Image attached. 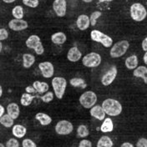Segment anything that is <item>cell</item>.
<instances>
[{"mask_svg":"<svg viewBox=\"0 0 147 147\" xmlns=\"http://www.w3.org/2000/svg\"><path fill=\"white\" fill-rule=\"evenodd\" d=\"M137 147H147V139L146 138H140L136 143Z\"/></svg>","mask_w":147,"mask_h":147,"instance_id":"obj_38","label":"cell"},{"mask_svg":"<svg viewBox=\"0 0 147 147\" xmlns=\"http://www.w3.org/2000/svg\"><path fill=\"white\" fill-rule=\"evenodd\" d=\"M114 129V123L110 118H105L100 126V130L103 133L111 132Z\"/></svg>","mask_w":147,"mask_h":147,"instance_id":"obj_24","label":"cell"},{"mask_svg":"<svg viewBox=\"0 0 147 147\" xmlns=\"http://www.w3.org/2000/svg\"><path fill=\"white\" fill-rule=\"evenodd\" d=\"M3 2H4L5 3H14L16 0H2Z\"/></svg>","mask_w":147,"mask_h":147,"instance_id":"obj_44","label":"cell"},{"mask_svg":"<svg viewBox=\"0 0 147 147\" xmlns=\"http://www.w3.org/2000/svg\"><path fill=\"white\" fill-rule=\"evenodd\" d=\"M22 146L24 147H36V144L30 139H24L22 142Z\"/></svg>","mask_w":147,"mask_h":147,"instance_id":"obj_36","label":"cell"},{"mask_svg":"<svg viewBox=\"0 0 147 147\" xmlns=\"http://www.w3.org/2000/svg\"><path fill=\"white\" fill-rule=\"evenodd\" d=\"M0 124L5 128H11L14 125V119H13L9 114H3L0 117Z\"/></svg>","mask_w":147,"mask_h":147,"instance_id":"obj_22","label":"cell"},{"mask_svg":"<svg viewBox=\"0 0 147 147\" xmlns=\"http://www.w3.org/2000/svg\"><path fill=\"white\" fill-rule=\"evenodd\" d=\"M23 66L25 69H29L33 66L35 62V57L31 54H24L23 55Z\"/></svg>","mask_w":147,"mask_h":147,"instance_id":"obj_26","label":"cell"},{"mask_svg":"<svg viewBox=\"0 0 147 147\" xmlns=\"http://www.w3.org/2000/svg\"><path fill=\"white\" fill-rule=\"evenodd\" d=\"M73 130V124L69 120H60L55 125V131L59 136H68Z\"/></svg>","mask_w":147,"mask_h":147,"instance_id":"obj_9","label":"cell"},{"mask_svg":"<svg viewBox=\"0 0 147 147\" xmlns=\"http://www.w3.org/2000/svg\"><path fill=\"white\" fill-rule=\"evenodd\" d=\"M97 102V95L94 91L88 90L83 93L80 97V103L84 108L90 109Z\"/></svg>","mask_w":147,"mask_h":147,"instance_id":"obj_7","label":"cell"},{"mask_svg":"<svg viewBox=\"0 0 147 147\" xmlns=\"http://www.w3.org/2000/svg\"><path fill=\"white\" fill-rule=\"evenodd\" d=\"M4 112H5V109H4V107H3L2 105H0V117L4 114Z\"/></svg>","mask_w":147,"mask_h":147,"instance_id":"obj_43","label":"cell"},{"mask_svg":"<svg viewBox=\"0 0 147 147\" xmlns=\"http://www.w3.org/2000/svg\"><path fill=\"white\" fill-rule=\"evenodd\" d=\"M77 135L80 138L87 137L90 135V130L87 128L86 125H80L78 128H77Z\"/></svg>","mask_w":147,"mask_h":147,"instance_id":"obj_31","label":"cell"},{"mask_svg":"<svg viewBox=\"0 0 147 147\" xmlns=\"http://www.w3.org/2000/svg\"><path fill=\"white\" fill-rule=\"evenodd\" d=\"M113 0H99L100 3H105V2H112Z\"/></svg>","mask_w":147,"mask_h":147,"instance_id":"obj_46","label":"cell"},{"mask_svg":"<svg viewBox=\"0 0 147 147\" xmlns=\"http://www.w3.org/2000/svg\"><path fill=\"white\" fill-rule=\"evenodd\" d=\"M38 69L41 71L43 77H45L46 79H49V78L53 77V75L55 74L54 65L52 63H50L49 61H45V62L39 63Z\"/></svg>","mask_w":147,"mask_h":147,"instance_id":"obj_11","label":"cell"},{"mask_svg":"<svg viewBox=\"0 0 147 147\" xmlns=\"http://www.w3.org/2000/svg\"><path fill=\"white\" fill-rule=\"evenodd\" d=\"M52 87L55 96L61 100L64 95L67 87V81L63 77H55L52 80Z\"/></svg>","mask_w":147,"mask_h":147,"instance_id":"obj_3","label":"cell"},{"mask_svg":"<svg viewBox=\"0 0 147 147\" xmlns=\"http://www.w3.org/2000/svg\"><path fill=\"white\" fill-rule=\"evenodd\" d=\"M27 133V129L22 125H13L12 127V134L18 139H21L25 136Z\"/></svg>","mask_w":147,"mask_h":147,"instance_id":"obj_17","label":"cell"},{"mask_svg":"<svg viewBox=\"0 0 147 147\" xmlns=\"http://www.w3.org/2000/svg\"><path fill=\"white\" fill-rule=\"evenodd\" d=\"M7 113L13 119H18L20 114V109L18 104L16 103H10L7 106Z\"/></svg>","mask_w":147,"mask_h":147,"instance_id":"obj_18","label":"cell"},{"mask_svg":"<svg viewBox=\"0 0 147 147\" xmlns=\"http://www.w3.org/2000/svg\"><path fill=\"white\" fill-rule=\"evenodd\" d=\"M2 95H3V88H2V86L0 85V98L2 97Z\"/></svg>","mask_w":147,"mask_h":147,"instance_id":"obj_47","label":"cell"},{"mask_svg":"<svg viewBox=\"0 0 147 147\" xmlns=\"http://www.w3.org/2000/svg\"><path fill=\"white\" fill-rule=\"evenodd\" d=\"M83 2H84V3H91L93 0H82Z\"/></svg>","mask_w":147,"mask_h":147,"instance_id":"obj_49","label":"cell"},{"mask_svg":"<svg viewBox=\"0 0 147 147\" xmlns=\"http://www.w3.org/2000/svg\"><path fill=\"white\" fill-rule=\"evenodd\" d=\"M133 75L136 78L143 79L144 83L147 84V67L145 66H137L133 72Z\"/></svg>","mask_w":147,"mask_h":147,"instance_id":"obj_19","label":"cell"},{"mask_svg":"<svg viewBox=\"0 0 147 147\" xmlns=\"http://www.w3.org/2000/svg\"><path fill=\"white\" fill-rule=\"evenodd\" d=\"M79 146L80 147H92V143L89 140H85L84 139L82 140L80 144H79Z\"/></svg>","mask_w":147,"mask_h":147,"instance_id":"obj_39","label":"cell"},{"mask_svg":"<svg viewBox=\"0 0 147 147\" xmlns=\"http://www.w3.org/2000/svg\"><path fill=\"white\" fill-rule=\"evenodd\" d=\"M53 9L58 17H64L67 11L66 0H55L53 3Z\"/></svg>","mask_w":147,"mask_h":147,"instance_id":"obj_12","label":"cell"},{"mask_svg":"<svg viewBox=\"0 0 147 147\" xmlns=\"http://www.w3.org/2000/svg\"><path fill=\"white\" fill-rule=\"evenodd\" d=\"M23 3L28 8L35 9L39 4V0H23Z\"/></svg>","mask_w":147,"mask_h":147,"instance_id":"obj_34","label":"cell"},{"mask_svg":"<svg viewBox=\"0 0 147 147\" xmlns=\"http://www.w3.org/2000/svg\"><path fill=\"white\" fill-rule=\"evenodd\" d=\"M113 146H114V143L112 140L107 136H101L97 143V147H112Z\"/></svg>","mask_w":147,"mask_h":147,"instance_id":"obj_28","label":"cell"},{"mask_svg":"<svg viewBox=\"0 0 147 147\" xmlns=\"http://www.w3.org/2000/svg\"><path fill=\"white\" fill-rule=\"evenodd\" d=\"M35 119L40 123L41 125H44V126L49 125L51 124V122H52V118H51L49 115L45 114V113H43V112H39V113L36 114Z\"/></svg>","mask_w":147,"mask_h":147,"instance_id":"obj_20","label":"cell"},{"mask_svg":"<svg viewBox=\"0 0 147 147\" xmlns=\"http://www.w3.org/2000/svg\"><path fill=\"white\" fill-rule=\"evenodd\" d=\"M134 146L131 144V143H129V142H125V143H123L121 145V147H133Z\"/></svg>","mask_w":147,"mask_h":147,"instance_id":"obj_42","label":"cell"},{"mask_svg":"<svg viewBox=\"0 0 147 147\" xmlns=\"http://www.w3.org/2000/svg\"><path fill=\"white\" fill-rule=\"evenodd\" d=\"M34 95H33L32 94L29 93H24L22 94L21 99H20V103L23 106H28L31 105V103L33 102V100L34 99Z\"/></svg>","mask_w":147,"mask_h":147,"instance_id":"obj_27","label":"cell"},{"mask_svg":"<svg viewBox=\"0 0 147 147\" xmlns=\"http://www.w3.org/2000/svg\"><path fill=\"white\" fill-rule=\"evenodd\" d=\"M82 58V53L77 47H71L68 53H67V59L70 62H77Z\"/></svg>","mask_w":147,"mask_h":147,"instance_id":"obj_15","label":"cell"},{"mask_svg":"<svg viewBox=\"0 0 147 147\" xmlns=\"http://www.w3.org/2000/svg\"><path fill=\"white\" fill-rule=\"evenodd\" d=\"M54 95H55V93L51 91H47L45 93V94H43L41 96V100L45 103H49L54 100Z\"/></svg>","mask_w":147,"mask_h":147,"instance_id":"obj_33","label":"cell"},{"mask_svg":"<svg viewBox=\"0 0 147 147\" xmlns=\"http://www.w3.org/2000/svg\"><path fill=\"white\" fill-rule=\"evenodd\" d=\"M117 73H118L117 68L115 66H112L110 69L102 76V78H101L102 84L105 86H108V85L111 84L115 80V78L117 76Z\"/></svg>","mask_w":147,"mask_h":147,"instance_id":"obj_10","label":"cell"},{"mask_svg":"<svg viewBox=\"0 0 147 147\" xmlns=\"http://www.w3.org/2000/svg\"><path fill=\"white\" fill-rule=\"evenodd\" d=\"M76 25L78 28L81 31H84L88 29L90 26V17L86 14H81L80 15L77 20H76Z\"/></svg>","mask_w":147,"mask_h":147,"instance_id":"obj_14","label":"cell"},{"mask_svg":"<svg viewBox=\"0 0 147 147\" xmlns=\"http://www.w3.org/2000/svg\"><path fill=\"white\" fill-rule=\"evenodd\" d=\"M25 45L28 49H34L38 55H41L45 53V48L43 46L40 38L38 35L33 34L28 37L25 42Z\"/></svg>","mask_w":147,"mask_h":147,"instance_id":"obj_6","label":"cell"},{"mask_svg":"<svg viewBox=\"0 0 147 147\" xmlns=\"http://www.w3.org/2000/svg\"><path fill=\"white\" fill-rule=\"evenodd\" d=\"M90 114L92 117L97 119L98 120H104V119L105 118V115H106L105 110H103L102 106L95 105L90 108Z\"/></svg>","mask_w":147,"mask_h":147,"instance_id":"obj_16","label":"cell"},{"mask_svg":"<svg viewBox=\"0 0 147 147\" xmlns=\"http://www.w3.org/2000/svg\"><path fill=\"white\" fill-rule=\"evenodd\" d=\"M69 84L73 86V87H76V88H81V89H84L87 86V84L85 82L84 80H83L81 78H73L70 80Z\"/></svg>","mask_w":147,"mask_h":147,"instance_id":"obj_29","label":"cell"},{"mask_svg":"<svg viewBox=\"0 0 147 147\" xmlns=\"http://www.w3.org/2000/svg\"><path fill=\"white\" fill-rule=\"evenodd\" d=\"M9 38V32L6 28H0V41L6 40Z\"/></svg>","mask_w":147,"mask_h":147,"instance_id":"obj_37","label":"cell"},{"mask_svg":"<svg viewBox=\"0 0 147 147\" xmlns=\"http://www.w3.org/2000/svg\"><path fill=\"white\" fill-rule=\"evenodd\" d=\"M25 91L27 92V93H29V94H32L37 93V91L35 90V89L34 88L33 85H32V86H27V87L25 88Z\"/></svg>","mask_w":147,"mask_h":147,"instance_id":"obj_40","label":"cell"},{"mask_svg":"<svg viewBox=\"0 0 147 147\" xmlns=\"http://www.w3.org/2000/svg\"><path fill=\"white\" fill-rule=\"evenodd\" d=\"M130 17L133 20L136 22H141L143 21L147 16L146 9L144 7L143 4L140 3H135L130 6L129 9Z\"/></svg>","mask_w":147,"mask_h":147,"instance_id":"obj_2","label":"cell"},{"mask_svg":"<svg viewBox=\"0 0 147 147\" xmlns=\"http://www.w3.org/2000/svg\"><path fill=\"white\" fill-rule=\"evenodd\" d=\"M90 38L93 41L100 43L101 45L105 48H110L113 45V39L109 35L102 33L97 29L92 30L90 33Z\"/></svg>","mask_w":147,"mask_h":147,"instance_id":"obj_4","label":"cell"},{"mask_svg":"<svg viewBox=\"0 0 147 147\" xmlns=\"http://www.w3.org/2000/svg\"><path fill=\"white\" fill-rule=\"evenodd\" d=\"M102 108L105 114L110 116H118L122 112V105L119 101L115 99H106L102 103Z\"/></svg>","mask_w":147,"mask_h":147,"instance_id":"obj_1","label":"cell"},{"mask_svg":"<svg viewBox=\"0 0 147 147\" xmlns=\"http://www.w3.org/2000/svg\"><path fill=\"white\" fill-rule=\"evenodd\" d=\"M143 60H144V63H145L146 64H147V51H146V54L144 55Z\"/></svg>","mask_w":147,"mask_h":147,"instance_id":"obj_45","label":"cell"},{"mask_svg":"<svg viewBox=\"0 0 147 147\" xmlns=\"http://www.w3.org/2000/svg\"><path fill=\"white\" fill-rule=\"evenodd\" d=\"M2 49H3V44H2V41H0V53L2 52Z\"/></svg>","mask_w":147,"mask_h":147,"instance_id":"obj_48","label":"cell"},{"mask_svg":"<svg viewBox=\"0 0 147 147\" xmlns=\"http://www.w3.org/2000/svg\"><path fill=\"white\" fill-rule=\"evenodd\" d=\"M28 27L27 21L23 18H13L9 22V28L13 31H22Z\"/></svg>","mask_w":147,"mask_h":147,"instance_id":"obj_13","label":"cell"},{"mask_svg":"<svg viewBox=\"0 0 147 147\" xmlns=\"http://www.w3.org/2000/svg\"><path fill=\"white\" fill-rule=\"evenodd\" d=\"M0 147H4V145L2 144V143H0Z\"/></svg>","mask_w":147,"mask_h":147,"instance_id":"obj_50","label":"cell"},{"mask_svg":"<svg viewBox=\"0 0 147 147\" xmlns=\"http://www.w3.org/2000/svg\"><path fill=\"white\" fill-rule=\"evenodd\" d=\"M66 40H67V37L63 32H57L53 34L51 36V41L55 45H63L66 42Z\"/></svg>","mask_w":147,"mask_h":147,"instance_id":"obj_21","label":"cell"},{"mask_svg":"<svg viewBox=\"0 0 147 147\" xmlns=\"http://www.w3.org/2000/svg\"><path fill=\"white\" fill-rule=\"evenodd\" d=\"M138 57L136 55H130L125 59V64L128 69H135L138 66Z\"/></svg>","mask_w":147,"mask_h":147,"instance_id":"obj_23","label":"cell"},{"mask_svg":"<svg viewBox=\"0 0 147 147\" xmlns=\"http://www.w3.org/2000/svg\"><path fill=\"white\" fill-rule=\"evenodd\" d=\"M129 47V43L127 40H120L111 46L110 55L112 58H119L125 55Z\"/></svg>","mask_w":147,"mask_h":147,"instance_id":"obj_5","label":"cell"},{"mask_svg":"<svg viewBox=\"0 0 147 147\" xmlns=\"http://www.w3.org/2000/svg\"><path fill=\"white\" fill-rule=\"evenodd\" d=\"M12 15L14 18H23L24 16V8L20 5L15 6L12 9Z\"/></svg>","mask_w":147,"mask_h":147,"instance_id":"obj_30","label":"cell"},{"mask_svg":"<svg viewBox=\"0 0 147 147\" xmlns=\"http://www.w3.org/2000/svg\"><path fill=\"white\" fill-rule=\"evenodd\" d=\"M101 56L95 52L87 54L82 58V64L87 68H95L101 64Z\"/></svg>","mask_w":147,"mask_h":147,"instance_id":"obj_8","label":"cell"},{"mask_svg":"<svg viewBox=\"0 0 147 147\" xmlns=\"http://www.w3.org/2000/svg\"><path fill=\"white\" fill-rule=\"evenodd\" d=\"M141 47H142V49H143L144 51H147V37L142 41Z\"/></svg>","mask_w":147,"mask_h":147,"instance_id":"obj_41","label":"cell"},{"mask_svg":"<svg viewBox=\"0 0 147 147\" xmlns=\"http://www.w3.org/2000/svg\"><path fill=\"white\" fill-rule=\"evenodd\" d=\"M6 147H18L19 146V142L17 139L15 138H11L6 142Z\"/></svg>","mask_w":147,"mask_h":147,"instance_id":"obj_35","label":"cell"},{"mask_svg":"<svg viewBox=\"0 0 147 147\" xmlns=\"http://www.w3.org/2000/svg\"><path fill=\"white\" fill-rule=\"evenodd\" d=\"M146 4H147V2H146Z\"/></svg>","mask_w":147,"mask_h":147,"instance_id":"obj_51","label":"cell"},{"mask_svg":"<svg viewBox=\"0 0 147 147\" xmlns=\"http://www.w3.org/2000/svg\"><path fill=\"white\" fill-rule=\"evenodd\" d=\"M101 15H102V13L100 11H94L92 13L90 17V24L92 26H94L96 24L98 18H100Z\"/></svg>","mask_w":147,"mask_h":147,"instance_id":"obj_32","label":"cell"},{"mask_svg":"<svg viewBox=\"0 0 147 147\" xmlns=\"http://www.w3.org/2000/svg\"><path fill=\"white\" fill-rule=\"evenodd\" d=\"M33 86L35 89L37 93L38 94H45V92L49 91V86L46 82H41V81H34L33 83Z\"/></svg>","mask_w":147,"mask_h":147,"instance_id":"obj_25","label":"cell"}]
</instances>
